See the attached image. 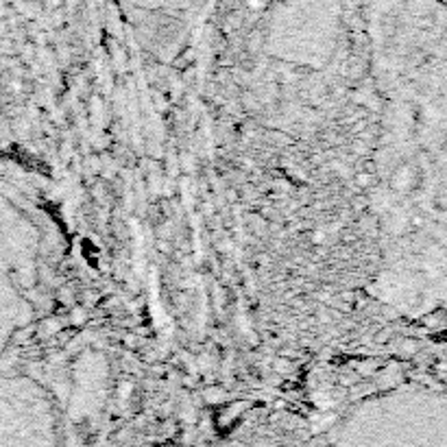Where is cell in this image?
Listing matches in <instances>:
<instances>
[{
    "label": "cell",
    "mask_w": 447,
    "mask_h": 447,
    "mask_svg": "<svg viewBox=\"0 0 447 447\" xmlns=\"http://www.w3.org/2000/svg\"><path fill=\"white\" fill-rule=\"evenodd\" d=\"M323 447H447V390L412 388L371 402Z\"/></svg>",
    "instance_id": "6da1fadb"
},
{
    "label": "cell",
    "mask_w": 447,
    "mask_h": 447,
    "mask_svg": "<svg viewBox=\"0 0 447 447\" xmlns=\"http://www.w3.org/2000/svg\"><path fill=\"white\" fill-rule=\"evenodd\" d=\"M131 3L147 9H181L192 5L194 0H131Z\"/></svg>",
    "instance_id": "7a4b0ae2"
}]
</instances>
